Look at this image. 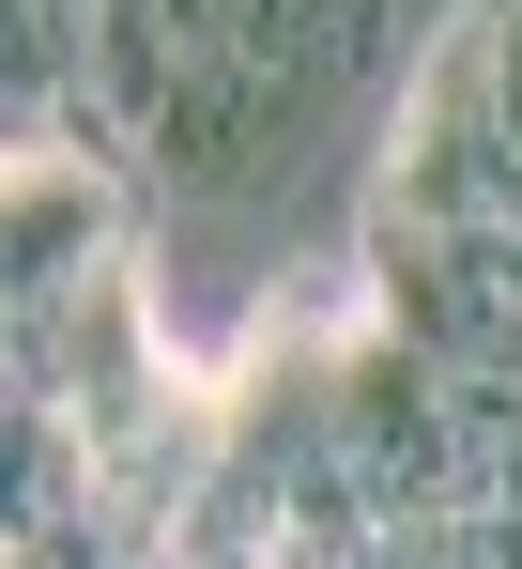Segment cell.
Returning a JSON list of instances; mask_svg holds the SVG:
<instances>
[{"label": "cell", "mask_w": 522, "mask_h": 569, "mask_svg": "<svg viewBox=\"0 0 522 569\" xmlns=\"http://www.w3.org/2000/svg\"><path fill=\"white\" fill-rule=\"evenodd\" d=\"M384 47H400V0H247L231 47H215L200 78H170V108L139 123V170L170 200L277 186L292 154H323L353 108H369Z\"/></svg>", "instance_id": "1"}, {"label": "cell", "mask_w": 522, "mask_h": 569, "mask_svg": "<svg viewBox=\"0 0 522 569\" xmlns=\"http://www.w3.org/2000/svg\"><path fill=\"white\" fill-rule=\"evenodd\" d=\"M369 323L431 370H522V231L369 216Z\"/></svg>", "instance_id": "2"}, {"label": "cell", "mask_w": 522, "mask_h": 569, "mask_svg": "<svg viewBox=\"0 0 522 569\" xmlns=\"http://www.w3.org/2000/svg\"><path fill=\"white\" fill-rule=\"evenodd\" d=\"M461 431V523H522V370H445Z\"/></svg>", "instance_id": "3"}, {"label": "cell", "mask_w": 522, "mask_h": 569, "mask_svg": "<svg viewBox=\"0 0 522 569\" xmlns=\"http://www.w3.org/2000/svg\"><path fill=\"white\" fill-rule=\"evenodd\" d=\"M476 16H492V31H508V47H522V0H476Z\"/></svg>", "instance_id": "4"}]
</instances>
